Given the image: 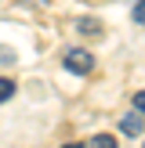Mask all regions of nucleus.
<instances>
[{"label": "nucleus", "instance_id": "nucleus-1", "mask_svg": "<svg viewBox=\"0 0 145 148\" xmlns=\"http://www.w3.org/2000/svg\"><path fill=\"white\" fill-rule=\"evenodd\" d=\"M65 69L76 72V76H91V72H94V58H91V51H84V47L69 51V54H65Z\"/></svg>", "mask_w": 145, "mask_h": 148}, {"label": "nucleus", "instance_id": "nucleus-2", "mask_svg": "<svg viewBox=\"0 0 145 148\" xmlns=\"http://www.w3.org/2000/svg\"><path fill=\"white\" fill-rule=\"evenodd\" d=\"M142 123H145V116L134 108V112H127V116L120 119V130H123L127 137H138V134H142Z\"/></svg>", "mask_w": 145, "mask_h": 148}, {"label": "nucleus", "instance_id": "nucleus-3", "mask_svg": "<svg viewBox=\"0 0 145 148\" xmlns=\"http://www.w3.org/2000/svg\"><path fill=\"white\" fill-rule=\"evenodd\" d=\"M76 29H80L84 36H98V33H102V22H98V18H76Z\"/></svg>", "mask_w": 145, "mask_h": 148}, {"label": "nucleus", "instance_id": "nucleus-4", "mask_svg": "<svg viewBox=\"0 0 145 148\" xmlns=\"http://www.w3.org/2000/svg\"><path fill=\"white\" fill-rule=\"evenodd\" d=\"M11 98H14V79L0 76V105H4V101H11Z\"/></svg>", "mask_w": 145, "mask_h": 148}, {"label": "nucleus", "instance_id": "nucleus-5", "mask_svg": "<svg viewBox=\"0 0 145 148\" xmlns=\"http://www.w3.org/2000/svg\"><path fill=\"white\" fill-rule=\"evenodd\" d=\"M87 145H94V148H113V145H116V137H113V134H98V137H91Z\"/></svg>", "mask_w": 145, "mask_h": 148}, {"label": "nucleus", "instance_id": "nucleus-6", "mask_svg": "<svg viewBox=\"0 0 145 148\" xmlns=\"http://www.w3.org/2000/svg\"><path fill=\"white\" fill-rule=\"evenodd\" d=\"M130 18H134L138 25H145V0H134V7H130Z\"/></svg>", "mask_w": 145, "mask_h": 148}, {"label": "nucleus", "instance_id": "nucleus-7", "mask_svg": "<svg viewBox=\"0 0 145 148\" xmlns=\"http://www.w3.org/2000/svg\"><path fill=\"white\" fill-rule=\"evenodd\" d=\"M14 58H18V54H14V47H0V62H4V65H11Z\"/></svg>", "mask_w": 145, "mask_h": 148}, {"label": "nucleus", "instance_id": "nucleus-8", "mask_svg": "<svg viewBox=\"0 0 145 148\" xmlns=\"http://www.w3.org/2000/svg\"><path fill=\"white\" fill-rule=\"evenodd\" d=\"M134 108L145 116V90H138V94H134Z\"/></svg>", "mask_w": 145, "mask_h": 148}]
</instances>
